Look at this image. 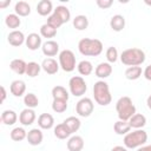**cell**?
Returning <instances> with one entry per match:
<instances>
[{"label":"cell","mask_w":151,"mask_h":151,"mask_svg":"<svg viewBox=\"0 0 151 151\" xmlns=\"http://www.w3.org/2000/svg\"><path fill=\"white\" fill-rule=\"evenodd\" d=\"M120 60L124 65L131 67V66H139L145 61V53L140 48L132 47L124 50L120 54Z\"/></svg>","instance_id":"2"},{"label":"cell","mask_w":151,"mask_h":151,"mask_svg":"<svg viewBox=\"0 0 151 151\" xmlns=\"http://www.w3.org/2000/svg\"><path fill=\"white\" fill-rule=\"evenodd\" d=\"M111 151H127V149L125 146H120V145H117V146H113L111 149Z\"/></svg>","instance_id":"43"},{"label":"cell","mask_w":151,"mask_h":151,"mask_svg":"<svg viewBox=\"0 0 151 151\" xmlns=\"http://www.w3.org/2000/svg\"><path fill=\"white\" fill-rule=\"evenodd\" d=\"M93 97L97 104L100 106H106L111 103L112 96L110 93L109 84L104 80H98L93 85Z\"/></svg>","instance_id":"4"},{"label":"cell","mask_w":151,"mask_h":151,"mask_svg":"<svg viewBox=\"0 0 151 151\" xmlns=\"http://www.w3.org/2000/svg\"><path fill=\"white\" fill-rule=\"evenodd\" d=\"M64 123L67 125V127L70 129V131H71L72 133L77 132V131L80 129V125H81V123H80L79 118H77V117H73V116H71V117L66 118V119L64 120Z\"/></svg>","instance_id":"32"},{"label":"cell","mask_w":151,"mask_h":151,"mask_svg":"<svg viewBox=\"0 0 151 151\" xmlns=\"http://www.w3.org/2000/svg\"><path fill=\"white\" fill-rule=\"evenodd\" d=\"M35 118H37L35 112L33 111V109H28V107L24 109V110L20 112V114H19V122H20L22 125H25V126L32 125V124L34 123Z\"/></svg>","instance_id":"9"},{"label":"cell","mask_w":151,"mask_h":151,"mask_svg":"<svg viewBox=\"0 0 151 151\" xmlns=\"http://www.w3.org/2000/svg\"><path fill=\"white\" fill-rule=\"evenodd\" d=\"M150 96H151V94H150Z\"/></svg>","instance_id":"49"},{"label":"cell","mask_w":151,"mask_h":151,"mask_svg":"<svg viewBox=\"0 0 151 151\" xmlns=\"http://www.w3.org/2000/svg\"><path fill=\"white\" fill-rule=\"evenodd\" d=\"M68 87H70L71 94H73L74 97H81L83 94H85V92L87 90V85H86L85 80L83 79V77H80V76L72 77L68 81Z\"/></svg>","instance_id":"7"},{"label":"cell","mask_w":151,"mask_h":151,"mask_svg":"<svg viewBox=\"0 0 151 151\" xmlns=\"http://www.w3.org/2000/svg\"><path fill=\"white\" fill-rule=\"evenodd\" d=\"M24 104L28 107V109H34L39 105V99L34 93H27L24 97Z\"/></svg>","instance_id":"37"},{"label":"cell","mask_w":151,"mask_h":151,"mask_svg":"<svg viewBox=\"0 0 151 151\" xmlns=\"http://www.w3.org/2000/svg\"><path fill=\"white\" fill-rule=\"evenodd\" d=\"M38 125L40 129H44V130H50L53 127L54 125V118L52 114L50 113H41L39 117H38Z\"/></svg>","instance_id":"16"},{"label":"cell","mask_w":151,"mask_h":151,"mask_svg":"<svg viewBox=\"0 0 151 151\" xmlns=\"http://www.w3.org/2000/svg\"><path fill=\"white\" fill-rule=\"evenodd\" d=\"M5 24L8 28H18L21 24V20H20V17L17 14H8L5 18Z\"/></svg>","instance_id":"33"},{"label":"cell","mask_w":151,"mask_h":151,"mask_svg":"<svg viewBox=\"0 0 151 151\" xmlns=\"http://www.w3.org/2000/svg\"><path fill=\"white\" fill-rule=\"evenodd\" d=\"M146 104H147V107L151 110V96L147 97V99H146Z\"/></svg>","instance_id":"47"},{"label":"cell","mask_w":151,"mask_h":151,"mask_svg":"<svg viewBox=\"0 0 151 151\" xmlns=\"http://www.w3.org/2000/svg\"><path fill=\"white\" fill-rule=\"evenodd\" d=\"M144 2H145L146 5H149V6H151V1H149V0H144Z\"/></svg>","instance_id":"48"},{"label":"cell","mask_w":151,"mask_h":151,"mask_svg":"<svg viewBox=\"0 0 151 151\" xmlns=\"http://www.w3.org/2000/svg\"><path fill=\"white\" fill-rule=\"evenodd\" d=\"M73 26L78 31H84L87 28L88 26V19L86 15H77L74 19H73Z\"/></svg>","instance_id":"29"},{"label":"cell","mask_w":151,"mask_h":151,"mask_svg":"<svg viewBox=\"0 0 151 151\" xmlns=\"http://www.w3.org/2000/svg\"><path fill=\"white\" fill-rule=\"evenodd\" d=\"M110 26L114 32H120L125 27V18L120 14H116L110 20Z\"/></svg>","instance_id":"21"},{"label":"cell","mask_w":151,"mask_h":151,"mask_svg":"<svg viewBox=\"0 0 151 151\" xmlns=\"http://www.w3.org/2000/svg\"><path fill=\"white\" fill-rule=\"evenodd\" d=\"M84 147V139L80 136H72L67 140L68 151H81Z\"/></svg>","instance_id":"18"},{"label":"cell","mask_w":151,"mask_h":151,"mask_svg":"<svg viewBox=\"0 0 151 151\" xmlns=\"http://www.w3.org/2000/svg\"><path fill=\"white\" fill-rule=\"evenodd\" d=\"M93 109H94V104L92 101L91 98H81L77 105H76V112L80 116V117H88L91 116V113L93 112Z\"/></svg>","instance_id":"8"},{"label":"cell","mask_w":151,"mask_h":151,"mask_svg":"<svg viewBox=\"0 0 151 151\" xmlns=\"http://www.w3.org/2000/svg\"><path fill=\"white\" fill-rule=\"evenodd\" d=\"M78 72L81 74V76H90L93 71V66H92V63L88 61V60H81L78 66Z\"/></svg>","instance_id":"31"},{"label":"cell","mask_w":151,"mask_h":151,"mask_svg":"<svg viewBox=\"0 0 151 151\" xmlns=\"http://www.w3.org/2000/svg\"><path fill=\"white\" fill-rule=\"evenodd\" d=\"M142 67L140 66H131L127 67L125 71V77L129 80H137L142 76Z\"/></svg>","instance_id":"30"},{"label":"cell","mask_w":151,"mask_h":151,"mask_svg":"<svg viewBox=\"0 0 151 151\" xmlns=\"http://www.w3.org/2000/svg\"><path fill=\"white\" fill-rule=\"evenodd\" d=\"M47 24H50L51 26H53L54 28H57V29H58V28H59L64 22H63V20H61V19H60L55 13H52V14L47 18Z\"/></svg>","instance_id":"39"},{"label":"cell","mask_w":151,"mask_h":151,"mask_svg":"<svg viewBox=\"0 0 151 151\" xmlns=\"http://www.w3.org/2000/svg\"><path fill=\"white\" fill-rule=\"evenodd\" d=\"M129 124H130V126H131L132 129L138 130V129H142V127H144V126L146 125V118H145V116L142 114V113H136L134 116H132V117L130 118Z\"/></svg>","instance_id":"20"},{"label":"cell","mask_w":151,"mask_h":151,"mask_svg":"<svg viewBox=\"0 0 151 151\" xmlns=\"http://www.w3.org/2000/svg\"><path fill=\"white\" fill-rule=\"evenodd\" d=\"M9 91H11V93L14 97H21V96H24L25 92H26V84H25V81L24 80H20V79L13 80L11 83Z\"/></svg>","instance_id":"14"},{"label":"cell","mask_w":151,"mask_h":151,"mask_svg":"<svg viewBox=\"0 0 151 151\" xmlns=\"http://www.w3.org/2000/svg\"><path fill=\"white\" fill-rule=\"evenodd\" d=\"M59 66L65 72H72L76 68V55L71 50H64L59 53Z\"/></svg>","instance_id":"6"},{"label":"cell","mask_w":151,"mask_h":151,"mask_svg":"<svg viewBox=\"0 0 151 151\" xmlns=\"http://www.w3.org/2000/svg\"><path fill=\"white\" fill-rule=\"evenodd\" d=\"M143 74H144V77H145V79H147V80L151 81V64L145 67V70L143 71Z\"/></svg>","instance_id":"42"},{"label":"cell","mask_w":151,"mask_h":151,"mask_svg":"<svg viewBox=\"0 0 151 151\" xmlns=\"http://www.w3.org/2000/svg\"><path fill=\"white\" fill-rule=\"evenodd\" d=\"M52 110L57 113H63L67 110V100L61 99H53L52 103Z\"/></svg>","instance_id":"38"},{"label":"cell","mask_w":151,"mask_h":151,"mask_svg":"<svg viewBox=\"0 0 151 151\" xmlns=\"http://www.w3.org/2000/svg\"><path fill=\"white\" fill-rule=\"evenodd\" d=\"M42 138H44V134L41 132L40 129L35 127V129H32L27 132V142L29 145H33V146H37V145H40L41 142H42Z\"/></svg>","instance_id":"11"},{"label":"cell","mask_w":151,"mask_h":151,"mask_svg":"<svg viewBox=\"0 0 151 151\" xmlns=\"http://www.w3.org/2000/svg\"><path fill=\"white\" fill-rule=\"evenodd\" d=\"M40 70H41V65H39L35 61H29L27 64V67H26V74L31 78H34L39 74Z\"/></svg>","instance_id":"35"},{"label":"cell","mask_w":151,"mask_h":151,"mask_svg":"<svg viewBox=\"0 0 151 151\" xmlns=\"http://www.w3.org/2000/svg\"><path fill=\"white\" fill-rule=\"evenodd\" d=\"M7 41L9 42V45H12L14 47H19L26 41V38L21 31L14 29V31L9 32V34L7 37Z\"/></svg>","instance_id":"10"},{"label":"cell","mask_w":151,"mask_h":151,"mask_svg":"<svg viewBox=\"0 0 151 151\" xmlns=\"http://www.w3.org/2000/svg\"><path fill=\"white\" fill-rule=\"evenodd\" d=\"M113 1L112 0H97V5L98 7H100L101 9H107L112 6Z\"/></svg>","instance_id":"41"},{"label":"cell","mask_w":151,"mask_h":151,"mask_svg":"<svg viewBox=\"0 0 151 151\" xmlns=\"http://www.w3.org/2000/svg\"><path fill=\"white\" fill-rule=\"evenodd\" d=\"M14 11L19 17H27L31 13V6L26 1H18L14 6Z\"/></svg>","instance_id":"25"},{"label":"cell","mask_w":151,"mask_h":151,"mask_svg":"<svg viewBox=\"0 0 151 151\" xmlns=\"http://www.w3.org/2000/svg\"><path fill=\"white\" fill-rule=\"evenodd\" d=\"M52 11H54V9H53V5H52V2L50 0H41L37 5V12L41 17L50 15Z\"/></svg>","instance_id":"19"},{"label":"cell","mask_w":151,"mask_h":151,"mask_svg":"<svg viewBox=\"0 0 151 151\" xmlns=\"http://www.w3.org/2000/svg\"><path fill=\"white\" fill-rule=\"evenodd\" d=\"M106 59L109 63H116L118 60V51L116 47L111 46L106 50Z\"/></svg>","instance_id":"40"},{"label":"cell","mask_w":151,"mask_h":151,"mask_svg":"<svg viewBox=\"0 0 151 151\" xmlns=\"http://www.w3.org/2000/svg\"><path fill=\"white\" fill-rule=\"evenodd\" d=\"M116 110L118 113L119 120L129 122L132 116L136 114V106L132 103V99L127 96L120 97L116 103Z\"/></svg>","instance_id":"3"},{"label":"cell","mask_w":151,"mask_h":151,"mask_svg":"<svg viewBox=\"0 0 151 151\" xmlns=\"http://www.w3.org/2000/svg\"><path fill=\"white\" fill-rule=\"evenodd\" d=\"M113 130H114V132H116L117 134H120V136L124 134V136H125L126 133L130 132L131 126H130L129 122H125V120H118V122L114 123V125H113Z\"/></svg>","instance_id":"26"},{"label":"cell","mask_w":151,"mask_h":151,"mask_svg":"<svg viewBox=\"0 0 151 151\" xmlns=\"http://www.w3.org/2000/svg\"><path fill=\"white\" fill-rule=\"evenodd\" d=\"M52 97L53 99H61V100H68V92L64 86H54L52 88Z\"/></svg>","instance_id":"28"},{"label":"cell","mask_w":151,"mask_h":151,"mask_svg":"<svg viewBox=\"0 0 151 151\" xmlns=\"http://www.w3.org/2000/svg\"><path fill=\"white\" fill-rule=\"evenodd\" d=\"M41 51L46 57H54L59 52V45L54 40H47L42 44Z\"/></svg>","instance_id":"12"},{"label":"cell","mask_w":151,"mask_h":151,"mask_svg":"<svg viewBox=\"0 0 151 151\" xmlns=\"http://www.w3.org/2000/svg\"><path fill=\"white\" fill-rule=\"evenodd\" d=\"M9 67L13 72H15L17 74H26V67L27 64L22 60V59H13L9 64Z\"/></svg>","instance_id":"24"},{"label":"cell","mask_w":151,"mask_h":151,"mask_svg":"<svg viewBox=\"0 0 151 151\" xmlns=\"http://www.w3.org/2000/svg\"><path fill=\"white\" fill-rule=\"evenodd\" d=\"M147 142V133L143 129L129 132L124 137V145L127 149H136L143 146Z\"/></svg>","instance_id":"5"},{"label":"cell","mask_w":151,"mask_h":151,"mask_svg":"<svg viewBox=\"0 0 151 151\" xmlns=\"http://www.w3.org/2000/svg\"><path fill=\"white\" fill-rule=\"evenodd\" d=\"M18 120V116L13 110H5L1 113V123L5 125H14Z\"/></svg>","instance_id":"22"},{"label":"cell","mask_w":151,"mask_h":151,"mask_svg":"<svg viewBox=\"0 0 151 151\" xmlns=\"http://www.w3.org/2000/svg\"><path fill=\"white\" fill-rule=\"evenodd\" d=\"M53 13H55L63 20L64 24L67 22V21H70V19H71V12H70V9L66 6H63V5L57 6V8L53 11Z\"/></svg>","instance_id":"27"},{"label":"cell","mask_w":151,"mask_h":151,"mask_svg":"<svg viewBox=\"0 0 151 151\" xmlns=\"http://www.w3.org/2000/svg\"><path fill=\"white\" fill-rule=\"evenodd\" d=\"M59 63H57L55 59L53 58H46L42 60L41 68L47 73V74H55L59 70Z\"/></svg>","instance_id":"13"},{"label":"cell","mask_w":151,"mask_h":151,"mask_svg":"<svg viewBox=\"0 0 151 151\" xmlns=\"http://www.w3.org/2000/svg\"><path fill=\"white\" fill-rule=\"evenodd\" d=\"M137 151H151V145H144V146H140V147H138Z\"/></svg>","instance_id":"45"},{"label":"cell","mask_w":151,"mask_h":151,"mask_svg":"<svg viewBox=\"0 0 151 151\" xmlns=\"http://www.w3.org/2000/svg\"><path fill=\"white\" fill-rule=\"evenodd\" d=\"M26 46L28 47V50L31 51H35L38 50L41 45V37L38 34V33H29L27 37H26Z\"/></svg>","instance_id":"15"},{"label":"cell","mask_w":151,"mask_h":151,"mask_svg":"<svg viewBox=\"0 0 151 151\" xmlns=\"http://www.w3.org/2000/svg\"><path fill=\"white\" fill-rule=\"evenodd\" d=\"M40 34L44 38H54L57 34V28H54L53 26L46 22L40 27Z\"/></svg>","instance_id":"36"},{"label":"cell","mask_w":151,"mask_h":151,"mask_svg":"<svg viewBox=\"0 0 151 151\" xmlns=\"http://www.w3.org/2000/svg\"><path fill=\"white\" fill-rule=\"evenodd\" d=\"M94 73H96V76L98 78L105 79V78H107V77L111 76V73H112V66H111L110 63H100L96 67Z\"/></svg>","instance_id":"17"},{"label":"cell","mask_w":151,"mask_h":151,"mask_svg":"<svg viewBox=\"0 0 151 151\" xmlns=\"http://www.w3.org/2000/svg\"><path fill=\"white\" fill-rule=\"evenodd\" d=\"M72 134V132L70 131V129L67 127V125L65 123H60L54 127V136L58 139H66Z\"/></svg>","instance_id":"23"},{"label":"cell","mask_w":151,"mask_h":151,"mask_svg":"<svg viewBox=\"0 0 151 151\" xmlns=\"http://www.w3.org/2000/svg\"><path fill=\"white\" fill-rule=\"evenodd\" d=\"M5 99H6V90H5L4 86H1V99H0V101L4 103Z\"/></svg>","instance_id":"44"},{"label":"cell","mask_w":151,"mask_h":151,"mask_svg":"<svg viewBox=\"0 0 151 151\" xmlns=\"http://www.w3.org/2000/svg\"><path fill=\"white\" fill-rule=\"evenodd\" d=\"M11 138L14 142H21L25 138H27V132L25 131L24 127H19V126L18 127H14L11 131Z\"/></svg>","instance_id":"34"},{"label":"cell","mask_w":151,"mask_h":151,"mask_svg":"<svg viewBox=\"0 0 151 151\" xmlns=\"http://www.w3.org/2000/svg\"><path fill=\"white\" fill-rule=\"evenodd\" d=\"M78 50L85 57H97L103 52V44L98 39L83 38L78 42Z\"/></svg>","instance_id":"1"},{"label":"cell","mask_w":151,"mask_h":151,"mask_svg":"<svg viewBox=\"0 0 151 151\" xmlns=\"http://www.w3.org/2000/svg\"><path fill=\"white\" fill-rule=\"evenodd\" d=\"M11 4V0H6V1H0V8H5L6 6H8Z\"/></svg>","instance_id":"46"}]
</instances>
